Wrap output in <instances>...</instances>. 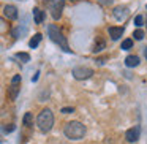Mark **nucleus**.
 I'll use <instances>...</instances> for the list:
<instances>
[{
  "label": "nucleus",
  "mask_w": 147,
  "mask_h": 144,
  "mask_svg": "<svg viewBox=\"0 0 147 144\" xmlns=\"http://www.w3.org/2000/svg\"><path fill=\"white\" fill-rule=\"evenodd\" d=\"M63 133L68 139H73V141H78V139H82L84 135H86V125L81 124L78 120H71L65 125L63 128Z\"/></svg>",
  "instance_id": "f257e3e1"
},
{
  "label": "nucleus",
  "mask_w": 147,
  "mask_h": 144,
  "mask_svg": "<svg viewBox=\"0 0 147 144\" xmlns=\"http://www.w3.org/2000/svg\"><path fill=\"white\" fill-rule=\"evenodd\" d=\"M36 125H38L40 131H43V133H48L52 128V125H54V114H52V111L49 108H45L38 114V117H36Z\"/></svg>",
  "instance_id": "f03ea898"
},
{
  "label": "nucleus",
  "mask_w": 147,
  "mask_h": 144,
  "mask_svg": "<svg viewBox=\"0 0 147 144\" xmlns=\"http://www.w3.org/2000/svg\"><path fill=\"white\" fill-rule=\"evenodd\" d=\"M48 33H49V38H51L52 41L55 43V45H59V46H60V48L63 49L65 52H71L70 46H68L67 38L63 37V33L60 32V29H59L57 26H54V24L48 26Z\"/></svg>",
  "instance_id": "7ed1b4c3"
},
{
  "label": "nucleus",
  "mask_w": 147,
  "mask_h": 144,
  "mask_svg": "<svg viewBox=\"0 0 147 144\" xmlns=\"http://www.w3.org/2000/svg\"><path fill=\"white\" fill-rule=\"evenodd\" d=\"M93 74V70L89 67H76L73 70V76L79 81H84V79H89L90 76Z\"/></svg>",
  "instance_id": "20e7f679"
},
{
  "label": "nucleus",
  "mask_w": 147,
  "mask_h": 144,
  "mask_svg": "<svg viewBox=\"0 0 147 144\" xmlns=\"http://www.w3.org/2000/svg\"><path fill=\"white\" fill-rule=\"evenodd\" d=\"M63 7H65V0H54L51 5V16L52 19H60L62 16V11H63Z\"/></svg>",
  "instance_id": "39448f33"
},
{
  "label": "nucleus",
  "mask_w": 147,
  "mask_h": 144,
  "mask_svg": "<svg viewBox=\"0 0 147 144\" xmlns=\"http://www.w3.org/2000/svg\"><path fill=\"white\" fill-rule=\"evenodd\" d=\"M139 127H134V128H130V130H127V133H125V138H127L128 143H136L138 139H139Z\"/></svg>",
  "instance_id": "423d86ee"
},
{
  "label": "nucleus",
  "mask_w": 147,
  "mask_h": 144,
  "mask_svg": "<svg viewBox=\"0 0 147 144\" xmlns=\"http://www.w3.org/2000/svg\"><path fill=\"white\" fill-rule=\"evenodd\" d=\"M114 18L115 19H119V21H122V19H125V18L128 16V8L127 7H122V5H119V7H115L114 8Z\"/></svg>",
  "instance_id": "0eeeda50"
},
{
  "label": "nucleus",
  "mask_w": 147,
  "mask_h": 144,
  "mask_svg": "<svg viewBox=\"0 0 147 144\" xmlns=\"http://www.w3.org/2000/svg\"><path fill=\"white\" fill-rule=\"evenodd\" d=\"M3 14L8 18V19H18V10L14 5H7L3 8Z\"/></svg>",
  "instance_id": "6e6552de"
},
{
  "label": "nucleus",
  "mask_w": 147,
  "mask_h": 144,
  "mask_svg": "<svg viewBox=\"0 0 147 144\" xmlns=\"http://www.w3.org/2000/svg\"><path fill=\"white\" fill-rule=\"evenodd\" d=\"M108 32H109V37L112 40H119L123 35V27H109Z\"/></svg>",
  "instance_id": "1a4fd4ad"
},
{
  "label": "nucleus",
  "mask_w": 147,
  "mask_h": 144,
  "mask_svg": "<svg viewBox=\"0 0 147 144\" xmlns=\"http://www.w3.org/2000/svg\"><path fill=\"white\" fill-rule=\"evenodd\" d=\"M19 84H11L10 87H8V92H7V95H8V100H16V97H18V93H19Z\"/></svg>",
  "instance_id": "9d476101"
},
{
  "label": "nucleus",
  "mask_w": 147,
  "mask_h": 144,
  "mask_svg": "<svg viewBox=\"0 0 147 144\" xmlns=\"http://www.w3.org/2000/svg\"><path fill=\"white\" fill-rule=\"evenodd\" d=\"M125 65H127L128 68L138 67V65H139V57H138V55H128V57L125 59Z\"/></svg>",
  "instance_id": "9b49d317"
},
{
  "label": "nucleus",
  "mask_w": 147,
  "mask_h": 144,
  "mask_svg": "<svg viewBox=\"0 0 147 144\" xmlns=\"http://www.w3.org/2000/svg\"><path fill=\"white\" fill-rule=\"evenodd\" d=\"M33 18H35V22L36 24H41L43 19H45V13H43L40 8H33Z\"/></svg>",
  "instance_id": "f8f14e48"
},
{
  "label": "nucleus",
  "mask_w": 147,
  "mask_h": 144,
  "mask_svg": "<svg viewBox=\"0 0 147 144\" xmlns=\"http://www.w3.org/2000/svg\"><path fill=\"white\" fill-rule=\"evenodd\" d=\"M40 41H41V33H35V35L32 37V40L29 41V46L33 49V48H36V46L40 45Z\"/></svg>",
  "instance_id": "ddd939ff"
},
{
  "label": "nucleus",
  "mask_w": 147,
  "mask_h": 144,
  "mask_svg": "<svg viewBox=\"0 0 147 144\" xmlns=\"http://www.w3.org/2000/svg\"><path fill=\"white\" fill-rule=\"evenodd\" d=\"M32 122H33L32 112H26V116H24V119H22V124L26 125V127H30V125H32Z\"/></svg>",
  "instance_id": "4468645a"
},
{
  "label": "nucleus",
  "mask_w": 147,
  "mask_h": 144,
  "mask_svg": "<svg viewBox=\"0 0 147 144\" xmlns=\"http://www.w3.org/2000/svg\"><path fill=\"white\" fill-rule=\"evenodd\" d=\"M16 57L19 59L21 62H24V64H26V62H29V60H30V55L27 54V52H18V54H16Z\"/></svg>",
  "instance_id": "2eb2a0df"
},
{
  "label": "nucleus",
  "mask_w": 147,
  "mask_h": 144,
  "mask_svg": "<svg viewBox=\"0 0 147 144\" xmlns=\"http://www.w3.org/2000/svg\"><path fill=\"white\" fill-rule=\"evenodd\" d=\"M105 46H106V43L103 41V40H100V41L95 45V48H93V52H100V51H103V49H105Z\"/></svg>",
  "instance_id": "dca6fc26"
},
{
  "label": "nucleus",
  "mask_w": 147,
  "mask_h": 144,
  "mask_svg": "<svg viewBox=\"0 0 147 144\" xmlns=\"http://www.w3.org/2000/svg\"><path fill=\"white\" fill-rule=\"evenodd\" d=\"M131 46H133V40H125L123 43H122V46H120V49H130Z\"/></svg>",
  "instance_id": "f3484780"
},
{
  "label": "nucleus",
  "mask_w": 147,
  "mask_h": 144,
  "mask_svg": "<svg viewBox=\"0 0 147 144\" xmlns=\"http://www.w3.org/2000/svg\"><path fill=\"white\" fill-rule=\"evenodd\" d=\"M134 26H136V27L144 26V16H141V14H139V16L134 18Z\"/></svg>",
  "instance_id": "a211bd4d"
},
{
  "label": "nucleus",
  "mask_w": 147,
  "mask_h": 144,
  "mask_svg": "<svg viewBox=\"0 0 147 144\" xmlns=\"http://www.w3.org/2000/svg\"><path fill=\"white\" fill-rule=\"evenodd\" d=\"M133 37H134V40H142L144 38V32L141 29H138V30H134Z\"/></svg>",
  "instance_id": "6ab92c4d"
},
{
  "label": "nucleus",
  "mask_w": 147,
  "mask_h": 144,
  "mask_svg": "<svg viewBox=\"0 0 147 144\" xmlns=\"http://www.w3.org/2000/svg\"><path fill=\"white\" fill-rule=\"evenodd\" d=\"M19 82H21V76H19V74L13 76V79H11V84H19Z\"/></svg>",
  "instance_id": "aec40b11"
},
{
  "label": "nucleus",
  "mask_w": 147,
  "mask_h": 144,
  "mask_svg": "<svg viewBox=\"0 0 147 144\" xmlns=\"http://www.w3.org/2000/svg\"><path fill=\"white\" fill-rule=\"evenodd\" d=\"M62 112L63 114H70V112H74V108H62Z\"/></svg>",
  "instance_id": "412c9836"
},
{
  "label": "nucleus",
  "mask_w": 147,
  "mask_h": 144,
  "mask_svg": "<svg viewBox=\"0 0 147 144\" xmlns=\"http://www.w3.org/2000/svg\"><path fill=\"white\" fill-rule=\"evenodd\" d=\"M98 2H100L101 5H105V7H109V5L112 3V0H98Z\"/></svg>",
  "instance_id": "4be33fe9"
},
{
  "label": "nucleus",
  "mask_w": 147,
  "mask_h": 144,
  "mask_svg": "<svg viewBox=\"0 0 147 144\" xmlns=\"http://www.w3.org/2000/svg\"><path fill=\"white\" fill-rule=\"evenodd\" d=\"M144 54H146V59H147V48H146V51H144Z\"/></svg>",
  "instance_id": "5701e85b"
},
{
  "label": "nucleus",
  "mask_w": 147,
  "mask_h": 144,
  "mask_svg": "<svg viewBox=\"0 0 147 144\" xmlns=\"http://www.w3.org/2000/svg\"><path fill=\"white\" fill-rule=\"evenodd\" d=\"M71 2H78V0H71Z\"/></svg>",
  "instance_id": "b1692460"
}]
</instances>
